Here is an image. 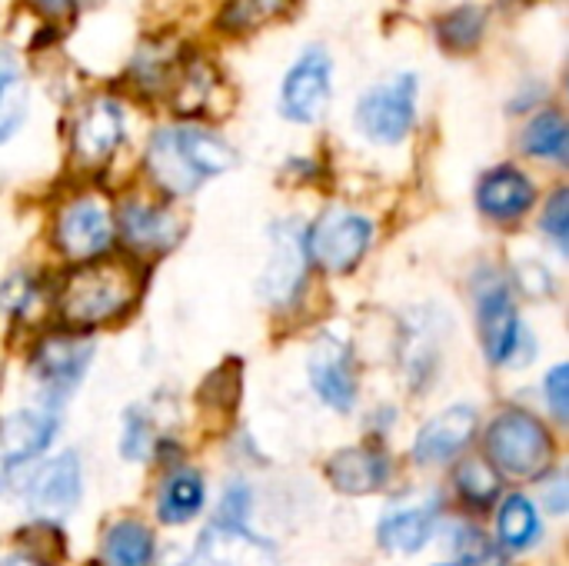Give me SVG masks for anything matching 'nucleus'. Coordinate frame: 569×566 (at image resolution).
<instances>
[{"label": "nucleus", "instance_id": "24", "mask_svg": "<svg viewBox=\"0 0 569 566\" xmlns=\"http://www.w3.org/2000/svg\"><path fill=\"white\" fill-rule=\"evenodd\" d=\"M103 560L110 566L153 564V534L137 520H120L103 537Z\"/></svg>", "mask_w": 569, "mask_h": 566}, {"label": "nucleus", "instance_id": "33", "mask_svg": "<svg viewBox=\"0 0 569 566\" xmlns=\"http://www.w3.org/2000/svg\"><path fill=\"white\" fill-rule=\"evenodd\" d=\"M543 234L547 237H553V244L560 247V250H567V240H569V193L567 190H557L553 197H550V203H547V210H543Z\"/></svg>", "mask_w": 569, "mask_h": 566}, {"label": "nucleus", "instance_id": "10", "mask_svg": "<svg viewBox=\"0 0 569 566\" xmlns=\"http://www.w3.org/2000/svg\"><path fill=\"white\" fill-rule=\"evenodd\" d=\"M93 360V344L73 334H53L33 350V374L40 387L53 397L70 394Z\"/></svg>", "mask_w": 569, "mask_h": 566}, {"label": "nucleus", "instance_id": "26", "mask_svg": "<svg viewBox=\"0 0 569 566\" xmlns=\"http://www.w3.org/2000/svg\"><path fill=\"white\" fill-rule=\"evenodd\" d=\"M487 30V13L480 7H457L440 17L437 37L443 40L447 50H473L483 40Z\"/></svg>", "mask_w": 569, "mask_h": 566}, {"label": "nucleus", "instance_id": "30", "mask_svg": "<svg viewBox=\"0 0 569 566\" xmlns=\"http://www.w3.org/2000/svg\"><path fill=\"white\" fill-rule=\"evenodd\" d=\"M27 117V83L13 67H0V143L17 133Z\"/></svg>", "mask_w": 569, "mask_h": 566}, {"label": "nucleus", "instance_id": "20", "mask_svg": "<svg viewBox=\"0 0 569 566\" xmlns=\"http://www.w3.org/2000/svg\"><path fill=\"white\" fill-rule=\"evenodd\" d=\"M147 170L150 177L167 190V193H193L203 180L200 173L190 167L183 147H180V137H177V127H163L153 133L150 147H147Z\"/></svg>", "mask_w": 569, "mask_h": 566}, {"label": "nucleus", "instance_id": "21", "mask_svg": "<svg viewBox=\"0 0 569 566\" xmlns=\"http://www.w3.org/2000/svg\"><path fill=\"white\" fill-rule=\"evenodd\" d=\"M177 137H180V147H183L190 167L200 173V180H210V177H217L237 163L233 147L203 127H177Z\"/></svg>", "mask_w": 569, "mask_h": 566}, {"label": "nucleus", "instance_id": "27", "mask_svg": "<svg viewBox=\"0 0 569 566\" xmlns=\"http://www.w3.org/2000/svg\"><path fill=\"white\" fill-rule=\"evenodd\" d=\"M177 53L173 47L167 43H143L130 63V77L143 87V90H157V87H167L173 70H177Z\"/></svg>", "mask_w": 569, "mask_h": 566}, {"label": "nucleus", "instance_id": "25", "mask_svg": "<svg viewBox=\"0 0 569 566\" xmlns=\"http://www.w3.org/2000/svg\"><path fill=\"white\" fill-rule=\"evenodd\" d=\"M523 150L540 160L563 163L567 160V120L560 110H543L523 130Z\"/></svg>", "mask_w": 569, "mask_h": 566}, {"label": "nucleus", "instance_id": "11", "mask_svg": "<svg viewBox=\"0 0 569 566\" xmlns=\"http://www.w3.org/2000/svg\"><path fill=\"white\" fill-rule=\"evenodd\" d=\"M190 566H277V554L267 540L253 537L240 524H213L193 547Z\"/></svg>", "mask_w": 569, "mask_h": 566}, {"label": "nucleus", "instance_id": "28", "mask_svg": "<svg viewBox=\"0 0 569 566\" xmlns=\"http://www.w3.org/2000/svg\"><path fill=\"white\" fill-rule=\"evenodd\" d=\"M293 0H230L223 7V17L220 23L233 33H247V30H257L277 17H283L290 10Z\"/></svg>", "mask_w": 569, "mask_h": 566}, {"label": "nucleus", "instance_id": "18", "mask_svg": "<svg viewBox=\"0 0 569 566\" xmlns=\"http://www.w3.org/2000/svg\"><path fill=\"white\" fill-rule=\"evenodd\" d=\"M537 200V187L530 183V177L517 167H497L490 170L480 187H477V203L487 217L510 224L520 220Z\"/></svg>", "mask_w": 569, "mask_h": 566}, {"label": "nucleus", "instance_id": "38", "mask_svg": "<svg viewBox=\"0 0 569 566\" xmlns=\"http://www.w3.org/2000/svg\"><path fill=\"white\" fill-rule=\"evenodd\" d=\"M540 494H543V507L550 514H567V477L563 474H553L550 480H543Z\"/></svg>", "mask_w": 569, "mask_h": 566}, {"label": "nucleus", "instance_id": "17", "mask_svg": "<svg viewBox=\"0 0 569 566\" xmlns=\"http://www.w3.org/2000/svg\"><path fill=\"white\" fill-rule=\"evenodd\" d=\"M327 480L340 494H350V497L373 494V490H380L390 480V457L380 447H373V444L347 447V450L330 457Z\"/></svg>", "mask_w": 569, "mask_h": 566}, {"label": "nucleus", "instance_id": "16", "mask_svg": "<svg viewBox=\"0 0 569 566\" xmlns=\"http://www.w3.org/2000/svg\"><path fill=\"white\" fill-rule=\"evenodd\" d=\"M120 237L137 254H163L180 240V220L167 207L127 200L117 217Z\"/></svg>", "mask_w": 569, "mask_h": 566}, {"label": "nucleus", "instance_id": "37", "mask_svg": "<svg viewBox=\"0 0 569 566\" xmlns=\"http://www.w3.org/2000/svg\"><path fill=\"white\" fill-rule=\"evenodd\" d=\"M520 290L530 294V297H547L553 290V280H550V274L540 264H527L520 270Z\"/></svg>", "mask_w": 569, "mask_h": 566}, {"label": "nucleus", "instance_id": "35", "mask_svg": "<svg viewBox=\"0 0 569 566\" xmlns=\"http://www.w3.org/2000/svg\"><path fill=\"white\" fill-rule=\"evenodd\" d=\"M150 444H153V430L143 420V414H127V430H123V440H120L123 454L130 460H140V457L150 454Z\"/></svg>", "mask_w": 569, "mask_h": 566}, {"label": "nucleus", "instance_id": "32", "mask_svg": "<svg viewBox=\"0 0 569 566\" xmlns=\"http://www.w3.org/2000/svg\"><path fill=\"white\" fill-rule=\"evenodd\" d=\"M457 557H460V566H503L490 537H483L473 527H463L457 534Z\"/></svg>", "mask_w": 569, "mask_h": 566}, {"label": "nucleus", "instance_id": "36", "mask_svg": "<svg viewBox=\"0 0 569 566\" xmlns=\"http://www.w3.org/2000/svg\"><path fill=\"white\" fill-rule=\"evenodd\" d=\"M567 384H569L567 364L553 367V370H550V377H547V397H550V410L557 414V420H567V414H569Z\"/></svg>", "mask_w": 569, "mask_h": 566}, {"label": "nucleus", "instance_id": "15", "mask_svg": "<svg viewBox=\"0 0 569 566\" xmlns=\"http://www.w3.org/2000/svg\"><path fill=\"white\" fill-rule=\"evenodd\" d=\"M473 434H477V410L467 404L447 407L443 414H437L433 420L423 424V430L417 434V444H413V457L423 467L450 464L460 450L470 447Z\"/></svg>", "mask_w": 569, "mask_h": 566}, {"label": "nucleus", "instance_id": "14", "mask_svg": "<svg viewBox=\"0 0 569 566\" xmlns=\"http://www.w3.org/2000/svg\"><path fill=\"white\" fill-rule=\"evenodd\" d=\"M310 384L313 390L333 407V410H350L357 400V374H353V354L337 340V337H320L310 347L307 357Z\"/></svg>", "mask_w": 569, "mask_h": 566}, {"label": "nucleus", "instance_id": "7", "mask_svg": "<svg viewBox=\"0 0 569 566\" xmlns=\"http://www.w3.org/2000/svg\"><path fill=\"white\" fill-rule=\"evenodd\" d=\"M53 237L67 257H77V260L100 257L113 240L110 210L97 197H77L60 210Z\"/></svg>", "mask_w": 569, "mask_h": 566}, {"label": "nucleus", "instance_id": "22", "mask_svg": "<svg viewBox=\"0 0 569 566\" xmlns=\"http://www.w3.org/2000/svg\"><path fill=\"white\" fill-rule=\"evenodd\" d=\"M203 507V480L193 470H177L163 480L160 497H157V514L163 524L180 527L193 520Z\"/></svg>", "mask_w": 569, "mask_h": 566}, {"label": "nucleus", "instance_id": "2", "mask_svg": "<svg viewBox=\"0 0 569 566\" xmlns=\"http://www.w3.org/2000/svg\"><path fill=\"white\" fill-rule=\"evenodd\" d=\"M487 454L493 470L527 480V477H543L553 457V440L530 410L510 407L490 420Z\"/></svg>", "mask_w": 569, "mask_h": 566}, {"label": "nucleus", "instance_id": "12", "mask_svg": "<svg viewBox=\"0 0 569 566\" xmlns=\"http://www.w3.org/2000/svg\"><path fill=\"white\" fill-rule=\"evenodd\" d=\"M27 510L37 517H63L80 500V460L77 454L53 457L37 467L23 490Z\"/></svg>", "mask_w": 569, "mask_h": 566}, {"label": "nucleus", "instance_id": "3", "mask_svg": "<svg viewBox=\"0 0 569 566\" xmlns=\"http://www.w3.org/2000/svg\"><path fill=\"white\" fill-rule=\"evenodd\" d=\"M370 240H373V224L353 210H327L303 234L307 257L320 264L327 274H350L370 250Z\"/></svg>", "mask_w": 569, "mask_h": 566}, {"label": "nucleus", "instance_id": "1", "mask_svg": "<svg viewBox=\"0 0 569 566\" xmlns=\"http://www.w3.org/2000/svg\"><path fill=\"white\" fill-rule=\"evenodd\" d=\"M140 270L123 260H97L87 267H77L67 274L60 294H57V310L67 327L73 330H90L120 320L140 294Z\"/></svg>", "mask_w": 569, "mask_h": 566}, {"label": "nucleus", "instance_id": "5", "mask_svg": "<svg viewBox=\"0 0 569 566\" xmlns=\"http://www.w3.org/2000/svg\"><path fill=\"white\" fill-rule=\"evenodd\" d=\"M477 314H480V337L490 364H517V354L527 350V330L520 324L517 304L510 287L500 277H487L477 290Z\"/></svg>", "mask_w": 569, "mask_h": 566}, {"label": "nucleus", "instance_id": "6", "mask_svg": "<svg viewBox=\"0 0 569 566\" xmlns=\"http://www.w3.org/2000/svg\"><path fill=\"white\" fill-rule=\"evenodd\" d=\"M330 90H333V63L327 50L310 47L297 57V63L283 80L280 110L293 123H317L327 113Z\"/></svg>", "mask_w": 569, "mask_h": 566}, {"label": "nucleus", "instance_id": "23", "mask_svg": "<svg viewBox=\"0 0 569 566\" xmlns=\"http://www.w3.org/2000/svg\"><path fill=\"white\" fill-rule=\"evenodd\" d=\"M497 537L513 554H523L540 540V514L523 494H513L503 500L497 514Z\"/></svg>", "mask_w": 569, "mask_h": 566}, {"label": "nucleus", "instance_id": "29", "mask_svg": "<svg viewBox=\"0 0 569 566\" xmlns=\"http://www.w3.org/2000/svg\"><path fill=\"white\" fill-rule=\"evenodd\" d=\"M457 487H460V497L470 507H490L500 497V477L490 467V460H480V457H473V460H467L460 467Z\"/></svg>", "mask_w": 569, "mask_h": 566}, {"label": "nucleus", "instance_id": "40", "mask_svg": "<svg viewBox=\"0 0 569 566\" xmlns=\"http://www.w3.org/2000/svg\"><path fill=\"white\" fill-rule=\"evenodd\" d=\"M0 566H43L40 560H33V557H10V560H3Z\"/></svg>", "mask_w": 569, "mask_h": 566}, {"label": "nucleus", "instance_id": "39", "mask_svg": "<svg viewBox=\"0 0 569 566\" xmlns=\"http://www.w3.org/2000/svg\"><path fill=\"white\" fill-rule=\"evenodd\" d=\"M33 3L50 20H67V17H73V7H77L73 0H33Z\"/></svg>", "mask_w": 569, "mask_h": 566}, {"label": "nucleus", "instance_id": "9", "mask_svg": "<svg viewBox=\"0 0 569 566\" xmlns=\"http://www.w3.org/2000/svg\"><path fill=\"white\" fill-rule=\"evenodd\" d=\"M53 434L57 417L47 410H17L0 420V490L23 464H30L50 447Z\"/></svg>", "mask_w": 569, "mask_h": 566}, {"label": "nucleus", "instance_id": "34", "mask_svg": "<svg viewBox=\"0 0 569 566\" xmlns=\"http://www.w3.org/2000/svg\"><path fill=\"white\" fill-rule=\"evenodd\" d=\"M33 300H37V284L27 274H17L0 287V307L7 314H27Z\"/></svg>", "mask_w": 569, "mask_h": 566}, {"label": "nucleus", "instance_id": "31", "mask_svg": "<svg viewBox=\"0 0 569 566\" xmlns=\"http://www.w3.org/2000/svg\"><path fill=\"white\" fill-rule=\"evenodd\" d=\"M210 90H213V70L207 63H183V67H177V90H173V97H177V107L183 113H197L207 103Z\"/></svg>", "mask_w": 569, "mask_h": 566}, {"label": "nucleus", "instance_id": "13", "mask_svg": "<svg viewBox=\"0 0 569 566\" xmlns=\"http://www.w3.org/2000/svg\"><path fill=\"white\" fill-rule=\"evenodd\" d=\"M123 140V110L113 97L90 100L73 123V153L87 167H100Z\"/></svg>", "mask_w": 569, "mask_h": 566}, {"label": "nucleus", "instance_id": "19", "mask_svg": "<svg viewBox=\"0 0 569 566\" xmlns=\"http://www.w3.org/2000/svg\"><path fill=\"white\" fill-rule=\"evenodd\" d=\"M437 520H440V500L437 497L420 500L413 507H393L377 524L380 547H387L390 554H417L433 537Z\"/></svg>", "mask_w": 569, "mask_h": 566}, {"label": "nucleus", "instance_id": "8", "mask_svg": "<svg viewBox=\"0 0 569 566\" xmlns=\"http://www.w3.org/2000/svg\"><path fill=\"white\" fill-rule=\"evenodd\" d=\"M307 284V247L297 224H280L273 230V247L267 257V270L260 280L263 297L273 307H290Z\"/></svg>", "mask_w": 569, "mask_h": 566}, {"label": "nucleus", "instance_id": "4", "mask_svg": "<svg viewBox=\"0 0 569 566\" xmlns=\"http://www.w3.org/2000/svg\"><path fill=\"white\" fill-rule=\"evenodd\" d=\"M360 133L373 143H400L417 120V77L400 73L363 93L353 113Z\"/></svg>", "mask_w": 569, "mask_h": 566}]
</instances>
